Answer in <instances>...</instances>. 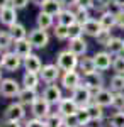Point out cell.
Instances as JSON below:
<instances>
[{
	"label": "cell",
	"mask_w": 124,
	"mask_h": 127,
	"mask_svg": "<svg viewBox=\"0 0 124 127\" xmlns=\"http://www.w3.org/2000/svg\"><path fill=\"white\" fill-rule=\"evenodd\" d=\"M80 56H76L75 53H71L70 49L66 51H61V53H58L56 56V64L60 66L61 71H70V69H75L78 66V63H80Z\"/></svg>",
	"instance_id": "6da1fadb"
},
{
	"label": "cell",
	"mask_w": 124,
	"mask_h": 127,
	"mask_svg": "<svg viewBox=\"0 0 124 127\" xmlns=\"http://www.w3.org/2000/svg\"><path fill=\"white\" fill-rule=\"evenodd\" d=\"M22 64H24V63H22V58H20L15 51H14V53L7 51V53L2 54V59H0V66H2V69L12 73V71H17Z\"/></svg>",
	"instance_id": "7a4b0ae2"
},
{
	"label": "cell",
	"mask_w": 124,
	"mask_h": 127,
	"mask_svg": "<svg viewBox=\"0 0 124 127\" xmlns=\"http://www.w3.org/2000/svg\"><path fill=\"white\" fill-rule=\"evenodd\" d=\"M27 39L31 41V44H32L34 48L43 49V48H46V46H48V42H49V36H48V32H46V29L36 27V29H32L31 32H29Z\"/></svg>",
	"instance_id": "3957f363"
},
{
	"label": "cell",
	"mask_w": 124,
	"mask_h": 127,
	"mask_svg": "<svg viewBox=\"0 0 124 127\" xmlns=\"http://www.w3.org/2000/svg\"><path fill=\"white\" fill-rule=\"evenodd\" d=\"M71 97L75 98V102L80 105V107H85V105H88V103L94 100L92 90L87 87V85H80V87H76L75 90L71 92Z\"/></svg>",
	"instance_id": "277c9868"
},
{
	"label": "cell",
	"mask_w": 124,
	"mask_h": 127,
	"mask_svg": "<svg viewBox=\"0 0 124 127\" xmlns=\"http://www.w3.org/2000/svg\"><path fill=\"white\" fill-rule=\"evenodd\" d=\"M17 22V9L12 7L10 3H5V5H0V24L2 26H14Z\"/></svg>",
	"instance_id": "5b68a950"
},
{
	"label": "cell",
	"mask_w": 124,
	"mask_h": 127,
	"mask_svg": "<svg viewBox=\"0 0 124 127\" xmlns=\"http://www.w3.org/2000/svg\"><path fill=\"white\" fill-rule=\"evenodd\" d=\"M31 112L34 117H39V119H46L51 114V103L44 97H39L36 98V102L31 105Z\"/></svg>",
	"instance_id": "8992f818"
},
{
	"label": "cell",
	"mask_w": 124,
	"mask_h": 127,
	"mask_svg": "<svg viewBox=\"0 0 124 127\" xmlns=\"http://www.w3.org/2000/svg\"><path fill=\"white\" fill-rule=\"evenodd\" d=\"M61 85H63V88H66V90H70V92H73L76 87L82 85V75L76 73L75 69L65 71L63 76H61Z\"/></svg>",
	"instance_id": "52a82bcc"
},
{
	"label": "cell",
	"mask_w": 124,
	"mask_h": 127,
	"mask_svg": "<svg viewBox=\"0 0 124 127\" xmlns=\"http://www.w3.org/2000/svg\"><path fill=\"white\" fill-rule=\"evenodd\" d=\"M20 90H22L20 85L14 78H5V80L0 81V93H2L3 97H7V98L17 97Z\"/></svg>",
	"instance_id": "ba28073f"
},
{
	"label": "cell",
	"mask_w": 124,
	"mask_h": 127,
	"mask_svg": "<svg viewBox=\"0 0 124 127\" xmlns=\"http://www.w3.org/2000/svg\"><path fill=\"white\" fill-rule=\"evenodd\" d=\"M26 117V108H24V103L20 102H15V103H10L9 107L5 108L3 112V119L5 120H22Z\"/></svg>",
	"instance_id": "9c48e42d"
},
{
	"label": "cell",
	"mask_w": 124,
	"mask_h": 127,
	"mask_svg": "<svg viewBox=\"0 0 124 127\" xmlns=\"http://www.w3.org/2000/svg\"><path fill=\"white\" fill-rule=\"evenodd\" d=\"M114 93L116 92L109 90V88H100V90L94 92V102L99 103V105H102V107H112Z\"/></svg>",
	"instance_id": "30bf717a"
},
{
	"label": "cell",
	"mask_w": 124,
	"mask_h": 127,
	"mask_svg": "<svg viewBox=\"0 0 124 127\" xmlns=\"http://www.w3.org/2000/svg\"><path fill=\"white\" fill-rule=\"evenodd\" d=\"M60 66L58 64H44L43 69L39 71V76L44 83H55L60 78Z\"/></svg>",
	"instance_id": "8fae6325"
},
{
	"label": "cell",
	"mask_w": 124,
	"mask_h": 127,
	"mask_svg": "<svg viewBox=\"0 0 124 127\" xmlns=\"http://www.w3.org/2000/svg\"><path fill=\"white\" fill-rule=\"evenodd\" d=\"M83 85H87L92 92H97V90L104 88V76H102L99 71L83 75Z\"/></svg>",
	"instance_id": "7c38bea8"
},
{
	"label": "cell",
	"mask_w": 124,
	"mask_h": 127,
	"mask_svg": "<svg viewBox=\"0 0 124 127\" xmlns=\"http://www.w3.org/2000/svg\"><path fill=\"white\" fill-rule=\"evenodd\" d=\"M78 103L75 102V98H61V102L58 103V112L63 115V117H66V115H71V114H76V110H78Z\"/></svg>",
	"instance_id": "4fadbf2b"
},
{
	"label": "cell",
	"mask_w": 124,
	"mask_h": 127,
	"mask_svg": "<svg viewBox=\"0 0 124 127\" xmlns=\"http://www.w3.org/2000/svg\"><path fill=\"white\" fill-rule=\"evenodd\" d=\"M43 97L46 98L51 105H58V103L61 102V98H63V95H61V88L49 83L48 87L44 88V92H43Z\"/></svg>",
	"instance_id": "5bb4252c"
},
{
	"label": "cell",
	"mask_w": 124,
	"mask_h": 127,
	"mask_svg": "<svg viewBox=\"0 0 124 127\" xmlns=\"http://www.w3.org/2000/svg\"><path fill=\"white\" fill-rule=\"evenodd\" d=\"M94 59H95V64H97V69L99 71H105V69H109L111 66H112V54L109 53V51H100V53H97L95 56H94Z\"/></svg>",
	"instance_id": "9a60e30c"
},
{
	"label": "cell",
	"mask_w": 124,
	"mask_h": 127,
	"mask_svg": "<svg viewBox=\"0 0 124 127\" xmlns=\"http://www.w3.org/2000/svg\"><path fill=\"white\" fill-rule=\"evenodd\" d=\"M32 44H31V41L26 37V39H19V41H15L14 42V51L19 54L22 59H26L27 56H31L32 54Z\"/></svg>",
	"instance_id": "2e32d148"
},
{
	"label": "cell",
	"mask_w": 124,
	"mask_h": 127,
	"mask_svg": "<svg viewBox=\"0 0 124 127\" xmlns=\"http://www.w3.org/2000/svg\"><path fill=\"white\" fill-rule=\"evenodd\" d=\"M87 42L85 39L80 36V37H71L70 39V44H68V49L71 51V53H75L76 56H85V53H87Z\"/></svg>",
	"instance_id": "e0dca14e"
},
{
	"label": "cell",
	"mask_w": 124,
	"mask_h": 127,
	"mask_svg": "<svg viewBox=\"0 0 124 127\" xmlns=\"http://www.w3.org/2000/svg\"><path fill=\"white\" fill-rule=\"evenodd\" d=\"M20 103H24V105H32L34 102H36V98H39L38 92H36V88H22L19 92V95H17Z\"/></svg>",
	"instance_id": "ac0fdd59"
},
{
	"label": "cell",
	"mask_w": 124,
	"mask_h": 127,
	"mask_svg": "<svg viewBox=\"0 0 124 127\" xmlns=\"http://www.w3.org/2000/svg\"><path fill=\"white\" fill-rule=\"evenodd\" d=\"M99 20H100V24H102V27H104V29H112L114 26H117V17H116V12H112L111 9L104 10V12L100 14Z\"/></svg>",
	"instance_id": "d6986e66"
},
{
	"label": "cell",
	"mask_w": 124,
	"mask_h": 127,
	"mask_svg": "<svg viewBox=\"0 0 124 127\" xmlns=\"http://www.w3.org/2000/svg\"><path fill=\"white\" fill-rule=\"evenodd\" d=\"M102 29H104V27H102L100 20H97V19H88L85 24H83V32H85L87 36H92V37H95Z\"/></svg>",
	"instance_id": "ffe728a7"
},
{
	"label": "cell",
	"mask_w": 124,
	"mask_h": 127,
	"mask_svg": "<svg viewBox=\"0 0 124 127\" xmlns=\"http://www.w3.org/2000/svg\"><path fill=\"white\" fill-rule=\"evenodd\" d=\"M56 20H58V24H63V26H71L73 22H76V15H75V12L71 9H63L60 14L56 15Z\"/></svg>",
	"instance_id": "44dd1931"
},
{
	"label": "cell",
	"mask_w": 124,
	"mask_h": 127,
	"mask_svg": "<svg viewBox=\"0 0 124 127\" xmlns=\"http://www.w3.org/2000/svg\"><path fill=\"white\" fill-rule=\"evenodd\" d=\"M24 68H26V71H34V73H39V71L43 69V63H41L39 56L31 54V56H27V58L24 59Z\"/></svg>",
	"instance_id": "7402d4cb"
},
{
	"label": "cell",
	"mask_w": 124,
	"mask_h": 127,
	"mask_svg": "<svg viewBox=\"0 0 124 127\" xmlns=\"http://www.w3.org/2000/svg\"><path fill=\"white\" fill-rule=\"evenodd\" d=\"M78 68H80V71H82L83 75H88V73H94V71H97V64H95V59H94V56H92V58L83 56V58L80 59V63H78Z\"/></svg>",
	"instance_id": "603a6c76"
},
{
	"label": "cell",
	"mask_w": 124,
	"mask_h": 127,
	"mask_svg": "<svg viewBox=\"0 0 124 127\" xmlns=\"http://www.w3.org/2000/svg\"><path fill=\"white\" fill-rule=\"evenodd\" d=\"M41 10L48 12L51 15H58V14L63 10V3H61V0H46V2L43 3Z\"/></svg>",
	"instance_id": "cb8c5ba5"
},
{
	"label": "cell",
	"mask_w": 124,
	"mask_h": 127,
	"mask_svg": "<svg viewBox=\"0 0 124 127\" xmlns=\"http://www.w3.org/2000/svg\"><path fill=\"white\" fill-rule=\"evenodd\" d=\"M39 73H34V71H26L24 76H22V85L26 88H38L39 85Z\"/></svg>",
	"instance_id": "d4e9b609"
},
{
	"label": "cell",
	"mask_w": 124,
	"mask_h": 127,
	"mask_svg": "<svg viewBox=\"0 0 124 127\" xmlns=\"http://www.w3.org/2000/svg\"><path fill=\"white\" fill-rule=\"evenodd\" d=\"M53 17H55V15H51V14H48V12L41 10V12L38 14V17H36V24H38V27L46 29V31H48L49 27H53Z\"/></svg>",
	"instance_id": "484cf974"
},
{
	"label": "cell",
	"mask_w": 124,
	"mask_h": 127,
	"mask_svg": "<svg viewBox=\"0 0 124 127\" xmlns=\"http://www.w3.org/2000/svg\"><path fill=\"white\" fill-rule=\"evenodd\" d=\"M105 48H107V51L111 53V54H121L124 51V41L121 39V37H111V41L105 44Z\"/></svg>",
	"instance_id": "4316f807"
},
{
	"label": "cell",
	"mask_w": 124,
	"mask_h": 127,
	"mask_svg": "<svg viewBox=\"0 0 124 127\" xmlns=\"http://www.w3.org/2000/svg\"><path fill=\"white\" fill-rule=\"evenodd\" d=\"M87 108H88V112H90V117H92V120H95V122H100L102 119H104V107L102 105H99V103H88L87 105Z\"/></svg>",
	"instance_id": "83f0119b"
},
{
	"label": "cell",
	"mask_w": 124,
	"mask_h": 127,
	"mask_svg": "<svg viewBox=\"0 0 124 127\" xmlns=\"http://www.w3.org/2000/svg\"><path fill=\"white\" fill-rule=\"evenodd\" d=\"M9 31H10V34H12V37H14V41L26 39V37H27V31H26V27H24L22 24H19V22H15L14 26H10Z\"/></svg>",
	"instance_id": "f1b7e54d"
},
{
	"label": "cell",
	"mask_w": 124,
	"mask_h": 127,
	"mask_svg": "<svg viewBox=\"0 0 124 127\" xmlns=\"http://www.w3.org/2000/svg\"><path fill=\"white\" fill-rule=\"evenodd\" d=\"M76 119L80 122V127H87L92 122V117H90V112H88L87 105L85 107H78V110H76Z\"/></svg>",
	"instance_id": "f546056e"
},
{
	"label": "cell",
	"mask_w": 124,
	"mask_h": 127,
	"mask_svg": "<svg viewBox=\"0 0 124 127\" xmlns=\"http://www.w3.org/2000/svg\"><path fill=\"white\" fill-rule=\"evenodd\" d=\"M44 120L48 127H65V117L61 114H49Z\"/></svg>",
	"instance_id": "4dcf8cb0"
},
{
	"label": "cell",
	"mask_w": 124,
	"mask_h": 127,
	"mask_svg": "<svg viewBox=\"0 0 124 127\" xmlns=\"http://www.w3.org/2000/svg\"><path fill=\"white\" fill-rule=\"evenodd\" d=\"M111 90L112 92H124V75L116 73L111 78Z\"/></svg>",
	"instance_id": "1f68e13d"
},
{
	"label": "cell",
	"mask_w": 124,
	"mask_h": 127,
	"mask_svg": "<svg viewBox=\"0 0 124 127\" xmlns=\"http://www.w3.org/2000/svg\"><path fill=\"white\" fill-rule=\"evenodd\" d=\"M55 37L60 41H66L70 39V34H68V26H63V24H56L55 26V31H53Z\"/></svg>",
	"instance_id": "d6a6232c"
},
{
	"label": "cell",
	"mask_w": 124,
	"mask_h": 127,
	"mask_svg": "<svg viewBox=\"0 0 124 127\" xmlns=\"http://www.w3.org/2000/svg\"><path fill=\"white\" fill-rule=\"evenodd\" d=\"M109 126L111 127H124V110H117L116 114L111 115Z\"/></svg>",
	"instance_id": "836d02e7"
},
{
	"label": "cell",
	"mask_w": 124,
	"mask_h": 127,
	"mask_svg": "<svg viewBox=\"0 0 124 127\" xmlns=\"http://www.w3.org/2000/svg\"><path fill=\"white\" fill-rule=\"evenodd\" d=\"M14 37L10 34V31H0V44L3 49H9L10 46H14Z\"/></svg>",
	"instance_id": "e575fe53"
},
{
	"label": "cell",
	"mask_w": 124,
	"mask_h": 127,
	"mask_svg": "<svg viewBox=\"0 0 124 127\" xmlns=\"http://www.w3.org/2000/svg\"><path fill=\"white\" fill-rule=\"evenodd\" d=\"M68 34H70V39L71 37H80L82 34H85L83 32V24L82 22H73L71 26H68Z\"/></svg>",
	"instance_id": "d590c367"
},
{
	"label": "cell",
	"mask_w": 124,
	"mask_h": 127,
	"mask_svg": "<svg viewBox=\"0 0 124 127\" xmlns=\"http://www.w3.org/2000/svg\"><path fill=\"white\" fill-rule=\"evenodd\" d=\"M112 69H114L116 73L124 75V56H123V54H116V56H114V61H112Z\"/></svg>",
	"instance_id": "8d00e7d4"
},
{
	"label": "cell",
	"mask_w": 124,
	"mask_h": 127,
	"mask_svg": "<svg viewBox=\"0 0 124 127\" xmlns=\"http://www.w3.org/2000/svg\"><path fill=\"white\" fill-rule=\"evenodd\" d=\"M112 107H114L116 110H124V92H116L114 93Z\"/></svg>",
	"instance_id": "74e56055"
},
{
	"label": "cell",
	"mask_w": 124,
	"mask_h": 127,
	"mask_svg": "<svg viewBox=\"0 0 124 127\" xmlns=\"http://www.w3.org/2000/svg\"><path fill=\"white\" fill-rule=\"evenodd\" d=\"M75 15H76V20L85 24L87 20L90 19V14H88V9H83V7H76L75 10Z\"/></svg>",
	"instance_id": "f35d334b"
},
{
	"label": "cell",
	"mask_w": 124,
	"mask_h": 127,
	"mask_svg": "<svg viewBox=\"0 0 124 127\" xmlns=\"http://www.w3.org/2000/svg\"><path fill=\"white\" fill-rule=\"evenodd\" d=\"M95 39L99 44H102V46H105L109 41H111V29H102L99 34L95 36Z\"/></svg>",
	"instance_id": "ab89813d"
},
{
	"label": "cell",
	"mask_w": 124,
	"mask_h": 127,
	"mask_svg": "<svg viewBox=\"0 0 124 127\" xmlns=\"http://www.w3.org/2000/svg\"><path fill=\"white\" fill-rule=\"evenodd\" d=\"M26 127H48L46 120L44 119H39V117H34L26 122Z\"/></svg>",
	"instance_id": "60d3db41"
},
{
	"label": "cell",
	"mask_w": 124,
	"mask_h": 127,
	"mask_svg": "<svg viewBox=\"0 0 124 127\" xmlns=\"http://www.w3.org/2000/svg\"><path fill=\"white\" fill-rule=\"evenodd\" d=\"M65 127H80V122L76 119V114H71V115H66L65 117Z\"/></svg>",
	"instance_id": "b9f144b4"
},
{
	"label": "cell",
	"mask_w": 124,
	"mask_h": 127,
	"mask_svg": "<svg viewBox=\"0 0 124 127\" xmlns=\"http://www.w3.org/2000/svg\"><path fill=\"white\" fill-rule=\"evenodd\" d=\"M76 7H83V9H95V0H78Z\"/></svg>",
	"instance_id": "7bdbcfd3"
},
{
	"label": "cell",
	"mask_w": 124,
	"mask_h": 127,
	"mask_svg": "<svg viewBox=\"0 0 124 127\" xmlns=\"http://www.w3.org/2000/svg\"><path fill=\"white\" fill-rule=\"evenodd\" d=\"M31 2V0H10V5L12 7H15L17 10H22L27 7V3Z\"/></svg>",
	"instance_id": "ee69618b"
},
{
	"label": "cell",
	"mask_w": 124,
	"mask_h": 127,
	"mask_svg": "<svg viewBox=\"0 0 124 127\" xmlns=\"http://www.w3.org/2000/svg\"><path fill=\"white\" fill-rule=\"evenodd\" d=\"M116 17H117V27L124 29V9L117 10V12H116Z\"/></svg>",
	"instance_id": "f6af8a7d"
},
{
	"label": "cell",
	"mask_w": 124,
	"mask_h": 127,
	"mask_svg": "<svg viewBox=\"0 0 124 127\" xmlns=\"http://www.w3.org/2000/svg\"><path fill=\"white\" fill-rule=\"evenodd\" d=\"M0 127H22V126H20L19 120H5L3 119V122L0 124Z\"/></svg>",
	"instance_id": "bcb514c9"
},
{
	"label": "cell",
	"mask_w": 124,
	"mask_h": 127,
	"mask_svg": "<svg viewBox=\"0 0 124 127\" xmlns=\"http://www.w3.org/2000/svg\"><path fill=\"white\" fill-rule=\"evenodd\" d=\"M76 2H78V0H61L63 7H68V9H71V7H76Z\"/></svg>",
	"instance_id": "7dc6e473"
},
{
	"label": "cell",
	"mask_w": 124,
	"mask_h": 127,
	"mask_svg": "<svg viewBox=\"0 0 124 127\" xmlns=\"http://www.w3.org/2000/svg\"><path fill=\"white\" fill-rule=\"evenodd\" d=\"M111 3L114 7H119V9H124V0H111Z\"/></svg>",
	"instance_id": "c3c4849f"
},
{
	"label": "cell",
	"mask_w": 124,
	"mask_h": 127,
	"mask_svg": "<svg viewBox=\"0 0 124 127\" xmlns=\"http://www.w3.org/2000/svg\"><path fill=\"white\" fill-rule=\"evenodd\" d=\"M44 2H46V0H31V3H34V5H38V7H43Z\"/></svg>",
	"instance_id": "681fc988"
},
{
	"label": "cell",
	"mask_w": 124,
	"mask_h": 127,
	"mask_svg": "<svg viewBox=\"0 0 124 127\" xmlns=\"http://www.w3.org/2000/svg\"><path fill=\"white\" fill-rule=\"evenodd\" d=\"M0 69H2V66H0ZM0 81H2V71H0Z\"/></svg>",
	"instance_id": "f907efd6"
},
{
	"label": "cell",
	"mask_w": 124,
	"mask_h": 127,
	"mask_svg": "<svg viewBox=\"0 0 124 127\" xmlns=\"http://www.w3.org/2000/svg\"><path fill=\"white\" fill-rule=\"evenodd\" d=\"M2 49H3V48H2V44H0V54H2Z\"/></svg>",
	"instance_id": "816d5d0a"
}]
</instances>
